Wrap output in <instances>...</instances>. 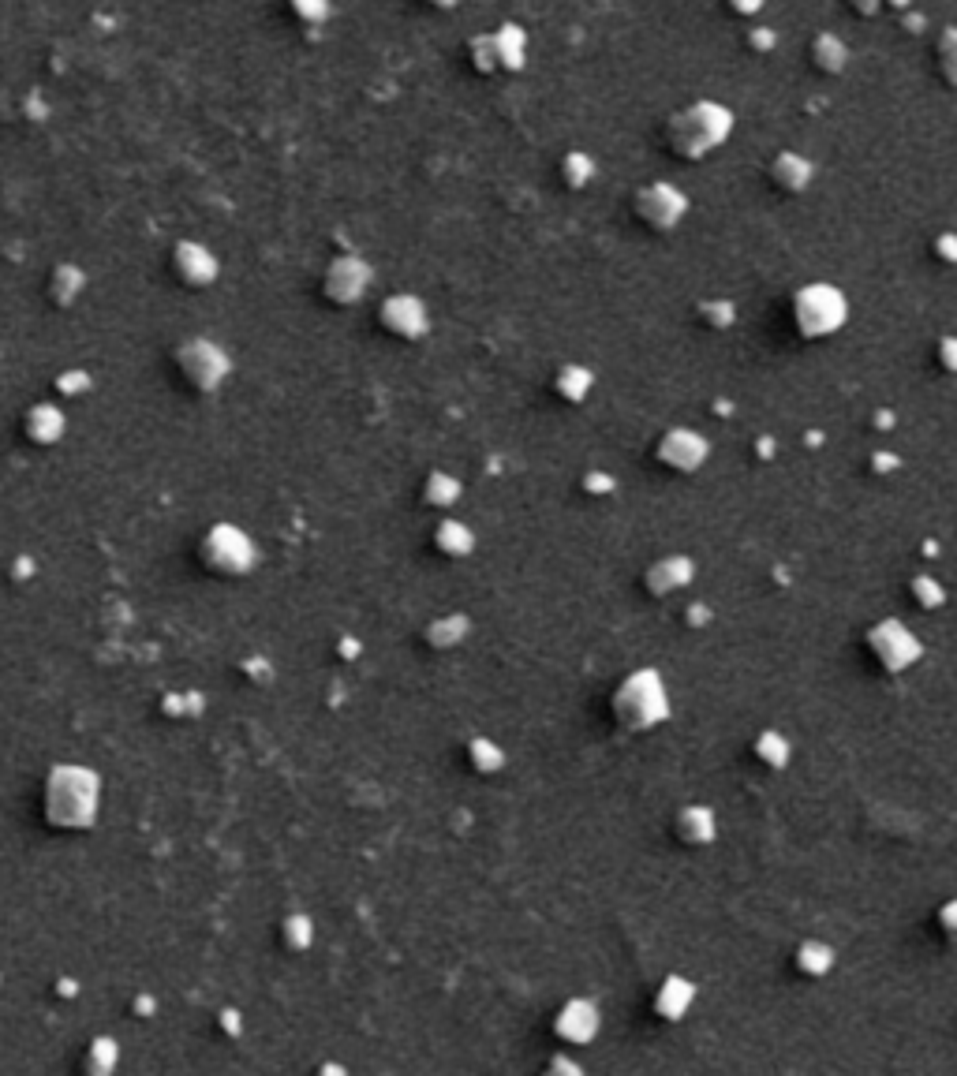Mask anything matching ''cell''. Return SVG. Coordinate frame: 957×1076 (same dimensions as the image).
Wrapping results in <instances>:
<instances>
[{"label": "cell", "instance_id": "1", "mask_svg": "<svg viewBox=\"0 0 957 1076\" xmlns=\"http://www.w3.org/2000/svg\"><path fill=\"white\" fill-rule=\"evenodd\" d=\"M614 714L625 729H655L670 718V695L655 669H636L614 692Z\"/></svg>", "mask_w": 957, "mask_h": 1076}, {"label": "cell", "instance_id": "2", "mask_svg": "<svg viewBox=\"0 0 957 1076\" xmlns=\"http://www.w3.org/2000/svg\"><path fill=\"white\" fill-rule=\"evenodd\" d=\"M255 542L247 538V531H240V527H232V524H217L210 535H206V561L217 568V572H225V576H243V572H251L255 568Z\"/></svg>", "mask_w": 957, "mask_h": 1076}, {"label": "cell", "instance_id": "3", "mask_svg": "<svg viewBox=\"0 0 957 1076\" xmlns=\"http://www.w3.org/2000/svg\"><path fill=\"white\" fill-rule=\"evenodd\" d=\"M797 322L808 337H823V333H834V329L845 322V299L842 292L834 288H823L815 284L808 292H800L797 299Z\"/></svg>", "mask_w": 957, "mask_h": 1076}, {"label": "cell", "instance_id": "4", "mask_svg": "<svg viewBox=\"0 0 957 1076\" xmlns=\"http://www.w3.org/2000/svg\"><path fill=\"white\" fill-rule=\"evenodd\" d=\"M868 647L875 651V658L883 662V669L898 673V669H909L920 658V639L905 628L901 621H883L872 628L868 636Z\"/></svg>", "mask_w": 957, "mask_h": 1076}, {"label": "cell", "instance_id": "5", "mask_svg": "<svg viewBox=\"0 0 957 1076\" xmlns=\"http://www.w3.org/2000/svg\"><path fill=\"white\" fill-rule=\"evenodd\" d=\"M554 1028H558V1035L565 1043H591L602 1028L599 1006L587 1002V998H572L569 1006H561Z\"/></svg>", "mask_w": 957, "mask_h": 1076}, {"label": "cell", "instance_id": "6", "mask_svg": "<svg viewBox=\"0 0 957 1076\" xmlns=\"http://www.w3.org/2000/svg\"><path fill=\"white\" fill-rule=\"evenodd\" d=\"M658 456L673 471H696L707 460V441L696 430H670L658 445Z\"/></svg>", "mask_w": 957, "mask_h": 1076}, {"label": "cell", "instance_id": "7", "mask_svg": "<svg viewBox=\"0 0 957 1076\" xmlns=\"http://www.w3.org/2000/svg\"><path fill=\"white\" fill-rule=\"evenodd\" d=\"M692 576H696V565H692L688 557H662V561H655V565L647 568V591L658 598H666V595H673V591L688 587Z\"/></svg>", "mask_w": 957, "mask_h": 1076}, {"label": "cell", "instance_id": "8", "mask_svg": "<svg viewBox=\"0 0 957 1076\" xmlns=\"http://www.w3.org/2000/svg\"><path fill=\"white\" fill-rule=\"evenodd\" d=\"M367 281H371V273H367V266L363 262H356V258H341L337 266L329 269V296L337 299V303H352V299L363 296V288H367Z\"/></svg>", "mask_w": 957, "mask_h": 1076}, {"label": "cell", "instance_id": "9", "mask_svg": "<svg viewBox=\"0 0 957 1076\" xmlns=\"http://www.w3.org/2000/svg\"><path fill=\"white\" fill-rule=\"evenodd\" d=\"M692 998H696V987H692L688 979H681V976H670L662 987H658V998H655L658 1017L681 1020L688 1013V1006H692Z\"/></svg>", "mask_w": 957, "mask_h": 1076}, {"label": "cell", "instance_id": "10", "mask_svg": "<svg viewBox=\"0 0 957 1076\" xmlns=\"http://www.w3.org/2000/svg\"><path fill=\"white\" fill-rule=\"evenodd\" d=\"M715 830H718V822H715V811L711 807H685L681 811V819H677V834L685 837L688 845H707V841H715Z\"/></svg>", "mask_w": 957, "mask_h": 1076}, {"label": "cell", "instance_id": "11", "mask_svg": "<svg viewBox=\"0 0 957 1076\" xmlns=\"http://www.w3.org/2000/svg\"><path fill=\"white\" fill-rule=\"evenodd\" d=\"M386 326L397 329V333H404V337H415V333H423L427 318H423V307H419L415 299L397 296V299H389V303H386Z\"/></svg>", "mask_w": 957, "mask_h": 1076}, {"label": "cell", "instance_id": "12", "mask_svg": "<svg viewBox=\"0 0 957 1076\" xmlns=\"http://www.w3.org/2000/svg\"><path fill=\"white\" fill-rule=\"evenodd\" d=\"M438 550L449 553V557H468V553L475 550L472 527L460 524V520H445V524L438 527Z\"/></svg>", "mask_w": 957, "mask_h": 1076}, {"label": "cell", "instance_id": "13", "mask_svg": "<svg viewBox=\"0 0 957 1076\" xmlns=\"http://www.w3.org/2000/svg\"><path fill=\"white\" fill-rule=\"evenodd\" d=\"M468 636V617H442V621H434L427 628V643L430 647H438V651H445V647H457L460 639Z\"/></svg>", "mask_w": 957, "mask_h": 1076}, {"label": "cell", "instance_id": "14", "mask_svg": "<svg viewBox=\"0 0 957 1076\" xmlns=\"http://www.w3.org/2000/svg\"><path fill=\"white\" fill-rule=\"evenodd\" d=\"M423 497H427V505H434V509H449V505H457V497H460V479L438 471V475H430L427 479Z\"/></svg>", "mask_w": 957, "mask_h": 1076}, {"label": "cell", "instance_id": "15", "mask_svg": "<svg viewBox=\"0 0 957 1076\" xmlns=\"http://www.w3.org/2000/svg\"><path fill=\"white\" fill-rule=\"evenodd\" d=\"M797 964L800 972H808V976H827L834 968V949L823 946V942H808V946H800Z\"/></svg>", "mask_w": 957, "mask_h": 1076}, {"label": "cell", "instance_id": "16", "mask_svg": "<svg viewBox=\"0 0 957 1076\" xmlns=\"http://www.w3.org/2000/svg\"><path fill=\"white\" fill-rule=\"evenodd\" d=\"M759 751V759L763 763H771V766H786L789 763V740L782 737V733H763L756 744Z\"/></svg>", "mask_w": 957, "mask_h": 1076}, {"label": "cell", "instance_id": "17", "mask_svg": "<svg viewBox=\"0 0 957 1076\" xmlns=\"http://www.w3.org/2000/svg\"><path fill=\"white\" fill-rule=\"evenodd\" d=\"M472 763L483 770V774H494L501 763H505V751L494 744V740H472Z\"/></svg>", "mask_w": 957, "mask_h": 1076}, {"label": "cell", "instance_id": "18", "mask_svg": "<svg viewBox=\"0 0 957 1076\" xmlns=\"http://www.w3.org/2000/svg\"><path fill=\"white\" fill-rule=\"evenodd\" d=\"M311 938H315V927H311V920L307 916H288L285 920V942L288 949H307L311 946Z\"/></svg>", "mask_w": 957, "mask_h": 1076}, {"label": "cell", "instance_id": "19", "mask_svg": "<svg viewBox=\"0 0 957 1076\" xmlns=\"http://www.w3.org/2000/svg\"><path fill=\"white\" fill-rule=\"evenodd\" d=\"M913 591L924 606H939V602H943V587L931 580V576H920V580L913 583Z\"/></svg>", "mask_w": 957, "mask_h": 1076}]
</instances>
